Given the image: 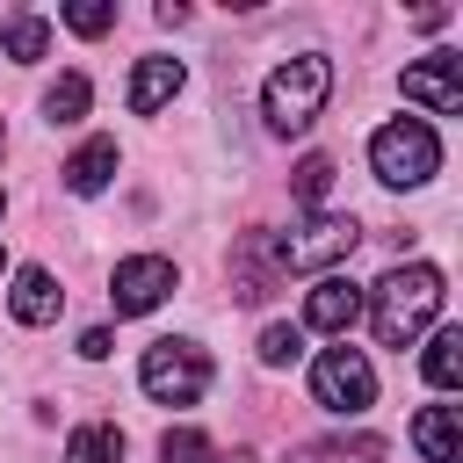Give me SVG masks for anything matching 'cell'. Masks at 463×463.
Returning <instances> with one entry per match:
<instances>
[{
  "label": "cell",
  "instance_id": "obj_3",
  "mask_svg": "<svg viewBox=\"0 0 463 463\" xmlns=\"http://www.w3.org/2000/svg\"><path fill=\"white\" fill-rule=\"evenodd\" d=\"M369 166H376L383 188H420V181L441 174V137H434L420 116H398V123H383V130L369 137Z\"/></svg>",
  "mask_w": 463,
  "mask_h": 463
},
{
  "label": "cell",
  "instance_id": "obj_14",
  "mask_svg": "<svg viewBox=\"0 0 463 463\" xmlns=\"http://www.w3.org/2000/svg\"><path fill=\"white\" fill-rule=\"evenodd\" d=\"M0 51H7L14 65H36V58L51 51V22L29 14V7H7V14H0Z\"/></svg>",
  "mask_w": 463,
  "mask_h": 463
},
{
  "label": "cell",
  "instance_id": "obj_9",
  "mask_svg": "<svg viewBox=\"0 0 463 463\" xmlns=\"http://www.w3.org/2000/svg\"><path fill=\"white\" fill-rule=\"evenodd\" d=\"M354 318H362V289H354L347 275H326V282L304 297V326H311V333H340V340H347Z\"/></svg>",
  "mask_w": 463,
  "mask_h": 463
},
{
  "label": "cell",
  "instance_id": "obj_24",
  "mask_svg": "<svg viewBox=\"0 0 463 463\" xmlns=\"http://www.w3.org/2000/svg\"><path fill=\"white\" fill-rule=\"evenodd\" d=\"M210 463H253V456H246V449H232V456H210Z\"/></svg>",
  "mask_w": 463,
  "mask_h": 463
},
{
  "label": "cell",
  "instance_id": "obj_10",
  "mask_svg": "<svg viewBox=\"0 0 463 463\" xmlns=\"http://www.w3.org/2000/svg\"><path fill=\"white\" fill-rule=\"evenodd\" d=\"M412 449H420L427 463H463V420H456V405H420Z\"/></svg>",
  "mask_w": 463,
  "mask_h": 463
},
{
  "label": "cell",
  "instance_id": "obj_6",
  "mask_svg": "<svg viewBox=\"0 0 463 463\" xmlns=\"http://www.w3.org/2000/svg\"><path fill=\"white\" fill-rule=\"evenodd\" d=\"M311 398H318L326 412H340V420H347V412H369V405H376V369H369V354L347 347V340L326 347V354L311 362Z\"/></svg>",
  "mask_w": 463,
  "mask_h": 463
},
{
  "label": "cell",
  "instance_id": "obj_2",
  "mask_svg": "<svg viewBox=\"0 0 463 463\" xmlns=\"http://www.w3.org/2000/svg\"><path fill=\"white\" fill-rule=\"evenodd\" d=\"M326 94H333V58H326V51H297L289 65L268 72V87H260V116H268V130L297 137V130L318 123Z\"/></svg>",
  "mask_w": 463,
  "mask_h": 463
},
{
  "label": "cell",
  "instance_id": "obj_17",
  "mask_svg": "<svg viewBox=\"0 0 463 463\" xmlns=\"http://www.w3.org/2000/svg\"><path fill=\"white\" fill-rule=\"evenodd\" d=\"M420 369H427V383H434V391H456V383H463V326H441V333L427 340Z\"/></svg>",
  "mask_w": 463,
  "mask_h": 463
},
{
  "label": "cell",
  "instance_id": "obj_19",
  "mask_svg": "<svg viewBox=\"0 0 463 463\" xmlns=\"http://www.w3.org/2000/svg\"><path fill=\"white\" fill-rule=\"evenodd\" d=\"M326 188H333V159H326V152H311V159L297 166V181H289V195H297L304 210H318V203H326Z\"/></svg>",
  "mask_w": 463,
  "mask_h": 463
},
{
  "label": "cell",
  "instance_id": "obj_25",
  "mask_svg": "<svg viewBox=\"0 0 463 463\" xmlns=\"http://www.w3.org/2000/svg\"><path fill=\"white\" fill-rule=\"evenodd\" d=\"M0 145H7V130H0Z\"/></svg>",
  "mask_w": 463,
  "mask_h": 463
},
{
  "label": "cell",
  "instance_id": "obj_1",
  "mask_svg": "<svg viewBox=\"0 0 463 463\" xmlns=\"http://www.w3.org/2000/svg\"><path fill=\"white\" fill-rule=\"evenodd\" d=\"M362 304H369V318H376V340H383V347H412V340H420V326L441 311V268H427V260H420V268H391Z\"/></svg>",
  "mask_w": 463,
  "mask_h": 463
},
{
  "label": "cell",
  "instance_id": "obj_7",
  "mask_svg": "<svg viewBox=\"0 0 463 463\" xmlns=\"http://www.w3.org/2000/svg\"><path fill=\"white\" fill-rule=\"evenodd\" d=\"M166 297H174V260H166V253H130V260H116V275H109V304H116V318L159 311Z\"/></svg>",
  "mask_w": 463,
  "mask_h": 463
},
{
  "label": "cell",
  "instance_id": "obj_11",
  "mask_svg": "<svg viewBox=\"0 0 463 463\" xmlns=\"http://www.w3.org/2000/svg\"><path fill=\"white\" fill-rule=\"evenodd\" d=\"M181 94V58H137V72H130V116H152V109H166Z\"/></svg>",
  "mask_w": 463,
  "mask_h": 463
},
{
  "label": "cell",
  "instance_id": "obj_8",
  "mask_svg": "<svg viewBox=\"0 0 463 463\" xmlns=\"http://www.w3.org/2000/svg\"><path fill=\"white\" fill-rule=\"evenodd\" d=\"M405 101H420L427 116H463V58L456 51H434L420 65H405Z\"/></svg>",
  "mask_w": 463,
  "mask_h": 463
},
{
  "label": "cell",
  "instance_id": "obj_26",
  "mask_svg": "<svg viewBox=\"0 0 463 463\" xmlns=\"http://www.w3.org/2000/svg\"><path fill=\"white\" fill-rule=\"evenodd\" d=\"M0 210H7V195H0Z\"/></svg>",
  "mask_w": 463,
  "mask_h": 463
},
{
  "label": "cell",
  "instance_id": "obj_27",
  "mask_svg": "<svg viewBox=\"0 0 463 463\" xmlns=\"http://www.w3.org/2000/svg\"><path fill=\"white\" fill-rule=\"evenodd\" d=\"M0 268H7V253H0Z\"/></svg>",
  "mask_w": 463,
  "mask_h": 463
},
{
  "label": "cell",
  "instance_id": "obj_5",
  "mask_svg": "<svg viewBox=\"0 0 463 463\" xmlns=\"http://www.w3.org/2000/svg\"><path fill=\"white\" fill-rule=\"evenodd\" d=\"M354 239H362L354 217H311V224H297V232H268V253H275L282 275H297V268H333V260H347Z\"/></svg>",
  "mask_w": 463,
  "mask_h": 463
},
{
  "label": "cell",
  "instance_id": "obj_13",
  "mask_svg": "<svg viewBox=\"0 0 463 463\" xmlns=\"http://www.w3.org/2000/svg\"><path fill=\"white\" fill-rule=\"evenodd\" d=\"M7 304H14V318H22V326H51V318H58V304H65V289L51 282V268H22Z\"/></svg>",
  "mask_w": 463,
  "mask_h": 463
},
{
  "label": "cell",
  "instance_id": "obj_12",
  "mask_svg": "<svg viewBox=\"0 0 463 463\" xmlns=\"http://www.w3.org/2000/svg\"><path fill=\"white\" fill-rule=\"evenodd\" d=\"M383 456H391L383 434H333V441H304V449H289L282 463H383Z\"/></svg>",
  "mask_w": 463,
  "mask_h": 463
},
{
  "label": "cell",
  "instance_id": "obj_22",
  "mask_svg": "<svg viewBox=\"0 0 463 463\" xmlns=\"http://www.w3.org/2000/svg\"><path fill=\"white\" fill-rule=\"evenodd\" d=\"M304 354V326H268L260 333V362L268 369H282V362H297Z\"/></svg>",
  "mask_w": 463,
  "mask_h": 463
},
{
  "label": "cell",
  "instance_id": "obj_16",
  "mask_svg": "<svg viewBox=\"0 0 463 463\" xmlns=\"http://www.w3.org/2000/svg\"><path fill=\"white\" fill-rule=\"evenodd\" d=\"M87 101H94L87 72H58V80L43 87V123H51V130H65V123H80V116H87Z\"/></svg>",
  "mask_w": 463,
  "mask_h": 463
},
{
  "label": "cell",
  "instance_id": "obj_15",
  "mask_svg": "<svg viewBox=\"0 0 463 463\" xmlns=\"http://www.w3.org/2000/svg\"><path fill=\"white\" fill-rule=\"evenodd\" d=\"M58 174H65V188H72V195H101V188H109V174H116V137L80 145V152H72Z\"/></svg>",
  "mask_w": 463,
  "mask_h": 463
},
{
  "label": "cell",
  "instance_id": "obj_18",
  "mask_svg": "<svg viewBox=\"0 0 463 463\" xmlns=\"http://www.w3.org/2000/svg\"><path fill=\"white\" fill-rule=\"evenodd\" d=\"M65 463H123V434L116 427H72V441H65Z\"/></svg>",
  "mask_w": 463,
  "mask_h": 463
},
{
  "label": "cell",
  "instance_id": "obj_21",
  "mask_svg": "<svg viewBox=\"0 0 463 463\" xmlns=\"http://www.w3.org/2000/svg\"><path fill=\"white\" fill-rule=\"evenodd\" d=\"M65 29H72V36H101V29H116V0H80V7H65Z\"/></svg>",
  "mask_w": 463,
  "mask_h": 463
},
{
  "label": "cell",
  "instance_id": "obj_20",
  "mask_svg": "<svg viewBox=\"0 0 463 463\" xmlns=\"http://www.w3.org/2000/svg\"><path fill=\"white\" fill-rule=\"evenodd\" d=\"M159 463H210V434H195V427H166V434H159Z\"/></svg>",
  "mask_w": 463,
  "mask_h": 463
},
{
  "label": "cell",
  "instance_id": "obj_4",
  "mask_svg": "<svg viewBox=\"0 0 463 463\" xmlns=\"http://www.w3.org/2000/svg\"><path fill=\"white\" fill-rule=\"evenodd\" d=\"M137 383L159 398V405H195L210 391V354L195 340H152L145 362H137Z\"/></svg>",
  "mask_w": 463,
  "mask_h": 463
},
{
  "label": "cell",
  "instance_id": "obj_23",
  "mask_svg": "<svg viewBox=\"0 0 463 463\" xmlns=\"http://www.w3.org/2000/svg\"><path fill=\"white\" fill-rule=\"evenodd\" d=\"M80 354H87V362H101V354H109V333H101V326H94V333H80Z\"/></svg>",
  "mask_w": 463,
  "mask_h": 463
}]
</instances>
